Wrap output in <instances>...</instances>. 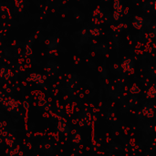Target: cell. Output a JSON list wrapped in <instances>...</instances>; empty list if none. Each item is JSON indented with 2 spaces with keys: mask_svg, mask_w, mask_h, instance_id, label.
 I'll list each match as a JSON object with an SVG mask.
<instances>
[{
  "mask_svg": "<svg viewBox=\"0 0 156 156\" xmlns=\"http://www.w3.org/2000/svg\"><path fill=\"white\" fill-rule=\"evenodd\" d=\"M91 17H92V23L94 25H99L103 21L104 12L102 11L101 8L97 7L91 12Z\"/></svg>",
  "mask_w": 156,
  "mask_h": 156,
  "instance_id": "6da1fadb",
  "label": "cell"
},
{
  "mask_svg": "<svg viewBox=\"0 0 156 156\" xmlns=\"http://www.w3.org/2000/svg\"><path fill=\"white\" fill-rule=\"evenodd\" d=\"M121 68L125 72H132L133 70V61L131 58H124L121 62Z\"/></svg>",
  "mask_w": 156,
  "mask_h": 156,
  "instance_id": "7a4b0ae2",
  "label": "cell"
},
{
  "mask_svg": "<svg viewBox=\"0 0 156 156\" xmlns=\"http://www.w3.org/2000/svg\"><path fill=\"white\" fill-rule=\"evenodd\" d=\"M144 24H145L144 18L142 17H139V16L134 17L132 23V27L136 29H142V27L144 26Z\"/></svg>",
  "mask_w": 156,
  "mask_h": 156,
  "instance_id": "3957f363",
  "label": "cell"
},
{
  "mask_svg": "<svg viewBox=\"0 0 156 156\" xmlns=\"http://www.w3.org/2000/svg\"><path fill=\"white\" fill-rule=\"evenodd\" d=\"M89 34H90V36H91L93 37H96L101 36L102 31H101V29L99 28L98 27H91V28L89 29Z\"/></svg>",
  "mask_w": 156,
  "mask_h": 156,
  "instance_id": "277c9868",
  "label": "cell"
},
{
  "mask_svg": "<svg viewBox=\"0 0 156 156\" xmlns=\"http://www.w3.org/2000/svg\"><path fill=\"white\" fill-rule=\"evenodd\" d=\"M113 7H114V11L119 12L120 14H122V12L124 11V7L121 6V3L120 0H114Z\"/></svg>",
  "mask_w": 156,
  "mask_h": 156,
  "instance_id": "5b68a950",
  "label": "cell"
},
{
  "mask_svg": "<svg viewBox=\"0 0 156 156\" xmlns=\"http://www.w3.org/2000/svg\"><path fill=\"white\" fill-rule=\"evenodd\" d=\"M16 4V10L21 12L25 7V0H15Z\"/></svg>",
  "mask_w": 156,
  "mask_h": 156,
  "instance_id": "8992f818",
  "label": "cell"
},
{
  "mask_svg": "<svg viewBox=\"0 0 156 156\" xmlns=\"http://www.w3.org/2000/svg\"><path fill=\"white\" fill-rule=\"evenodd\" d=\"M46 44L47 45V47H48V48H50V50H52V48H54V47H57L58 41L56 40V38L52 37V38H50V40H47L46 42Z\"/></svg>",
  "mask_w": 156,
  "mask_h": 156,
  "instance_id": "52a82bcc",
  "label": "cell"
},
{
  "mask_svg": "<svg viewBox=\"0 0 156 156\" xmlns=\"http://www.w3.org/2000/svg\"><path fill=\"white\" fill-rule=\"evenodd\" d=\"M31 78L33 79L34 81L37 82L38 84H42V80H41V76L40 75H38V74H32L31 75Z\"/></svg>",
  "mask_w": 156,
  "mask_h": 156,
  "instance_id": "ba28073f",
  "label": "cell"
},
{
  "mask_svg": "<svg viewBox=\"0 0 156 156\" xmlns=\"http://www.w3.org/2000/svg\"><path fill=\"white\" fill-rule=\"evenodd\" d=\"M30 45H31V42H30V41H29V42L26 45L27 55H30V54H31V52H32V51H31L32 50H31V46H30Z\"/></svg>",
  "mask_w": 156,
  "mask_h": 156,
  "instance_id": "9c48e42d",
  "label": "cell"
},
{
  "mask_svg": "<svg viewBox=\"0 0 156 156\" xmlns=\"http://www.w3.org/2000/svg\"><path fill=\"white\" fill-rule=\"evenodd\" d=\"M121 17V14H120L119 12H117V11H114V13H113V19H114L115 21L120 20Z\"/></svg>",
  "mask_w": 156,
  "mask_h": 156,
  "instance_id": "30bf717a",
  "label": "cell"
},
{
  "mask_svg": "<svg viewBox=\"0 0 156 156\" xmlns=\"http://www.w3.org/2000/svg\"><path fill=\"white\" fill-rule=\"evenodd\" d=\"M0 40H1V35H0Z\"/></svg>",
  "mask_w": 156,
  "mask_h": 156,
  "instance_id": "8fae6325",
  "label": "cell"
}]
</instances>
